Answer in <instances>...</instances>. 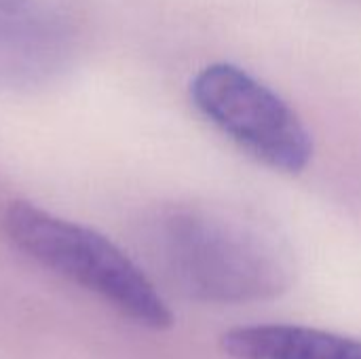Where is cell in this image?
I'll return each instance as SVG.
<instances>
[{
  "label": "cell",
  "instance_id": "obj_5",
  "mask_svg": "<svg viewBox=\"0 0 361 359\" xmlns=\"http://www.w3.org/2000/svg\"><path fill=\"white\" fill-rule=\"evenodd\" d=\"M220 345L233 359H361L360 339L292 324L231 328Z\"/></svg>",
  "mask_w": 361,
  "mask_h": 359
},
{
  "label": "cell",
  "instance_id": "obj_1",
  "mask_svg": "<svg viewBox=\"0 0 361 359\" xmlns=\"http://www.w3.org/2000/svg\"><path fill=\"white\" fill-rule=\"evenodd\" d=\"M146 245L159 273L201 303L271 300L294 281V258L283 239L233 209L167 207L150 220Z\"/></svg>",
  "mask_w": 361,
  "mask_h": 359
},
{
  "label": "cell",
  "instance_id": "obj_3",
  "mask_svg": "<svg viewBox=\"0 0 361 359\" xmlns=\"http://www.w3.org/2000/svg\"><path fill=\"white\" fill-rule=\"evenodd\" d=\"M197 112L254 161L296 176L313 159V138L296 110L235 63H212L190 83Z\"/></svg>",
  "mask_w": 361,
  "mask_h": 359
},
{
  "label": "cell",
  "instance_id": "obj_4",
  "mask_svg": "<svg viewBox=\"0 0 361 359\" xmlns=\"http://www.w3.org/2000/svg\"><path fill=\"white\" fill-rule=\"evenodd\" d=\"M63 51V28L44 8L34 0H0V85L40 80Z\"/></svg>",
  "mask_w": 361,
  "mask_h": 359
},
{
  "label": "cell",
  "instance_id": "obj_2",
  "mask_svg": "<svg viewBox=\"0 0 361 359\" xmlns=\"http://www.w3.org/2000/svg\"><path fill=\"white\" fill-rule=\"evenodd\" d=\"M2 226L21 254L89 290L123 317L148 330L171 328L173 313L152 279L106 235L27 201L8 203Z\"/></svg>",
  "mask_w": 361,
  "mask_h": 359
}]
</instances>
